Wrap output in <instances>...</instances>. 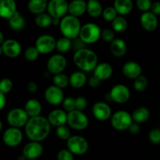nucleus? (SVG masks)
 Masks as SVG:
<instances>
[{
  "instance_id": "nucleus-43",
  "label": "nucleus",
  "mask_w": 160,
  "mask_h": 160,
  "mask_svg": "<svg viewBox=\"0 0 160 160\" xmlns=\"http://www.w3.org/2000/svg\"><path fill=\"white\" fill-rule=\"evenodd\" d=\"M148 139L150 142L155 145L160 144V129L159 128H153L148 134Z\"/></svg>"
},
{
  "instance_id": "nucleus-24",
  "label": "nucleus",
  "mask_w": 160,
  "mask_h": 160,
  "mask_svg": "<svg viewBox=\"0 0 160 160\" xmlns=\"http://www.w3.org/2000/svg\"><path fill=\"white\" fill-rule=\"evenodd\" d=\"M30 118L41 116L42 110V106L40 102L35 98H30L25 102L24 108Z\"/></svg>"
},
{
  "instance_id": "nucleus-15",
  "label": "nucleus",
  "mask_w": 160,
  "mask_h": 160,
  "mask_svg": "<svg viewBox=\"0 0 160 160\" xmlns=\"http://www.w3.org/2000/svg\"><path fill=\"white\" fill-rule=\"evenodd\" d=\"M45 100L48 104L52 106H59V105L62 104L64 99V93L62 89L56 87V85L48 86L45 91L44 93Z\"/></svg>"
},
{
  "instance_id": "nucleus-37",
  "label": "nucleus",
  "mask_w": 160,
  "mask_h": 160,
  "mask_svg": "<svg viewBox=\"0 0 160 160\" xmlns=\"http://www.w3.org/2000/svg\"><path fill=\"white\" fill-rule=\"evenodd\" d=\"M148 87V79L145 76L141 75L139 78L134 80V88L135 91L138 92H142L146 90Z\"/></svg>"
},
{
  "instance_id": "nucleus-54",
  "label": "nucleus",
  "mask_w": 160,
  "mask_h": 160,
  "mask_svg": "<svg viewBox=\"0 0 160 160\" xmlns=\"http://www.w3.org/2000/svg\"><path fill=\"white\" fill-rule=\"evenodd\" d=\"M6 40L4 39V35H3L2 31H0V45H1V44H2Z\"/></svg>"
},
{
  "instance_id": "nucleus-49",
  "label": "nucleus",
  "mask_w": 160,
  "mask_h": 160,
  "mask_svg": "<svg viewBox=\"0 0 160 160\" xmlns=\"http://www.w3.org/2000/svg\"><path fill=\"white\" fill-rule=\"evenodd\" d=\"M100 84H101V81L98 78H97L96 77L94 76V75L92 78H89L88 85L91 88H98L100 85Z\"/></svg>"
},
{
  "instance_id": "nucleus-10",
  "label": "nucleus",
  "mask_w": 160,
  "mask_h": 160,
  "mask_svg": "<svg viewBox=\"0 0 160 160\" xmlns=\"http://www.w3.org/2000/svg\"><path fill=\"white\" fill-rule=\"evenodd\" d=\"M69 3L66 0H49L47 12L52 18L62 19L68 12Z\"/></svg>"
},
{
  "instance_id": "nucleus-16",
  "label": "nucleus",
  "mask_w": 160,
  "mask_h": 160,
  "mask_svg": "<svg viewBox=\"0 0 160 160\" xmlns=\"http://www.w3.org/2000/svg\"><path fill=\"white\" fill-rule=\"evenodd\" d=\"M92 115L97 120L106 121L112 117L111 107L104 102H97L93 105L92 109Z\"/></svg>"
},
{
  "instance_id": "nucleus-21",
  "label": "nucleus",
  "mask_w": 160,
  "mask_h": 160,
  "mask_svg": "<svg viewBox=\"0 0 160 160\" xmlns=\"http://www.w3.org/2000/svg\"><path fill=\"white\" fill-rule=\"evenodd\" d=\"M17 12V3L15 0H0L1 17L9 20Z\"/></svg>"
},
{
  "instance_id": "nucleus-11",
  "label": "nucleus",
  "mask_w": 160,
  "mask_h": 160,
  "mask_svg": "<svg viewBox=\"0 0 160 160\" xmlns=\"http://www.w3.org/2000/svg\"><path fill=\"white\" fill-rule=\"evenodd\" d=\"M67 66V60L62 54H55L50 56L47 61V70L52 74L62 73L66 70Z\"/></svg>"
},
{
  "instance_id": "nucleus-20",
  "label": "nucleus",
  "mask_w": 160,
  "mask_h": 160,
  "mask_svg": "<svg viewBox=\"0 0 160 160\" xmlns=\"http://www.w3.org/2000/svg\"><path fill=\"white\" fill-rule=\"evenodd\" d=\"M47 118L52 126L58 128L67 123V112L64 109H53L49 112Z\"/></svg>"
},
{
  "instance_id": "nucleus-25",
  "label": "nucleus",
  "mask_w": 160,
  "mask_h": 160,
  "mask_svg": "<svg viewBox=\"0 0 160 160\" xmlns=\"http://www.w3.org/2000/svg\"><path fill=\"white\" fill-rule=\"evenodd\" d=\"M110 52L115 57L121 58L127 53L128 46L127 44L123 39L115 38L110 43Z\"/></svg>"
},
{
  "instance_id": "nucleus-52",
  "label": "nucleus",
  "mask_w": 160,
  "mask_h": 160,
  "mask_svg": "<svg viewBox=\"0 0 160 160\" xmlns=\"http://www.w3.org/2000/svg\"><path fill=\"white\" fill-rule=\"evenodd\" d=\"M6 104V96L5 94L0 92V109L2 110Z\"/></svg>"
},
{
  "instance_id": "nucleus-19",
  "label": "nucleus",
  "mask_w": 160,
  "mask_h": 160,
  "mask_svg": "<svg viewBox=\"0 0 160 160\" xmlns=\"http://www.w3.org/2000/svg\"><path fill=\"white\" fill-rule=\"evenodd\" d=\"M140 23L142 28L148 32L154 31L157 28L159 21L157 16L153 14L151 11L145 12L142 14L140 18Z\"/></svg>"
},
{
  "instance_id": "nucleus-9",
  "label": "nucleus",
  "mask_w": 160,
  "mask_h": 160,
  "mask_svg": "<svg viewBox=\"0 0 160 160\" xmlns=\"http://www.w3.org/2000/svg\"><path fill=\"white\" fill-rule=\"evenodd\" d=\"M56 42L54 37L51 34H45L39 36L35 41L34 46L37 48L40 54H49L56 48Z\"/></svg>"
},
{
  "instance_id": "nucleus-33",
  "label": "nucleus",
  "mask_w": 160,
  "mask_h": 160,
  "mask_svg": "<svg viewBox=\"0 0 160 160\" xmlns=\"http://www.w3.org/2000/svg\"><path fill=\"white\" fill-rule=\"evenodd\" d=\"M128 20L123 16H117V18L112 22V28L115 32L123 33L128 28Z\"/></svg>"
},
{
  "instance_id": "nucleus-39",
  "label": "nucleus",
  "mask_w": 160,
  "mask_h": 160,
  "mask_svg": "<svg viewBox=\"0 0 160 160\" xmlns=\"http://www.w3.org/2000/svg\"><path fill=\"white\" fill-rule=\"evenodd\" d=\"M56 136H57L59 139H61V140L67 141L70 137H71L70 130V128H69V127H67V125H62V126L56 128Z\"/></svg>"
},
{
  "instance_id": "nucleus-45",
  "label": "nucleus",
  "mask_w": 160,
  "mask_h": 160,
  "mask_svg": "<svg viewBox=\"0 0 160 160\" xmlns=\"http://www.w3.org/2000/svg\"><path fill=\"white\" fill-rule=\"evenodd\" d=\"M57 160H74V155L68 149H62L56 156Z\"/></svg>"
},
{
  "instance_id": "nucleus-30",
  "label": "nucleus",
  "mask_w": 160,
  "mask_h": 160,
  "mask_svg": "<svg viewBox=\"0 0 160 160\" xmlns=\"http://www.w3.org/2000/svg\"><path fill=\"white\" fill-rule=\"evenodd\" d=\"M133 121L138 123H145L150 118V111L148 108L140 106L137 108L132 113Z\"/></svg>"
},
{
  "instance_id": "nucleus-40",
  "label": "nucleus",
  "mask_w": 160,
  "mask_h": 160,
  "mask_svg": "<svg viewBox=\"0 0 160 160\" xmlns=\"http://www.w3.org/2000/svg\"><path fill=\"white\" fill-rule=\"evenodd\" d=\"M12 88H13V83L9 78H3L0 82V92L5 95L9 93L12 91Z\"/></svg>"
},
{
  "instance_id": "nucleus-26",
  "label": "nucleus",
  "mask_w": 160,
  "mask_h": 160,
  "mask_svg": "<svg viewBox=\"0 0 160 160\" xmlns=\"http://www.w3.org/2000/svg\"><path fill=\"white\" fill-rule=\"evenodd\" d=\"M88 82L85 73L81 70H78L71 73L70 76V85L73 88L80 89L84 87Z\"/></svg>"
},
{
  "instance_id": "nucleus-46",
  "label": "nucleus",
  "mask_w": 160,
  "mask_h": 160,
  "mask_svg": "<svg viewBox=\"0 0 160 160\" xmlns=\"http://www.w3.org/2000/svg\"><path fill=\"white\" fill-rule=\"evenodd\" d=\"M76 100V109L84 111L88 106V100L84 96H78L75 98Z\"/></svg>"
},
{
  "instance_id": "nucleus-6",
  "label": "nucleus",
  "mask_w": 160,
  "mask_h": 160,
  "mask_svg": "<svg viewBox=\"0 0 160 160\" xmlns=\"http://www.w3.org/2000/svg\"><path fill=\"white\" fill-rule=\"evenodd\" d=\"M67 147L75 156H82L88 151L89 143L83 136L73 135L67 141Z\"/></svg>"
},
{
  "instance_id": "nucleus-17",
  "label": "nucleus",
  "mask_w": 160,
  "mask_h": 160,
  "mask_svg": "<svg viewBox=\"0 0 160 160\" xmlns=\"http://www.w3.org/2000/svg\"><path fill=\"white\" fill-rule=\"evenodd\" d=\"M44 152V147L41 142H30L27 143L22 150V155L28 160H34L42 156Z\"/></svg>"
},
{
  "instance_id": "nucleus-44",
  "label": "nucleus",
  "mask_w": 160,
  "mask_h": 160,
  "mask_svg": "<svg viewBox=\"0 0 160 160\" xmlns=\"http://www.w3.org/2000/svg\"><path fill=\"white\" fill-rule=\"evenodd\" d=\"M136 5L141 11L145 12L150 11L152 2L151 0H137Z\"/></svg>"
},
{
  "instance_id": "nucleus-27",
  "label": "nucleus",
  "mask_w": 160,
  "mask_h": 160,
  "mask_svg": "<svg viewBox=\"0 0 160 160\" xmlns=\"http://www.w3.org/2000/svg\"><path fill=\"white\" fill-rule=\"evenodd\" d=\"M113 7L119 15L123 17L132 11L134 5L132 0H114Z\"/></svg>"
},
{
  "instance_id": "nucleus-38",
  "label": "nucleus",
  "mask_w": 160,
  "mask_h": 160,
  "mask_svg": "<svg viewBox=\"0 0 160 160\" xmlns=\"http://www.w3.org/2000/svg\"><path fill=\"white\" fill-rule=\"evenodd\" d=\"M102 17L105 20L109 22H112L118 16L117 10L113 6H108L103 9Z\"/></svg>"
},
{
  "instance_id": "nucleus-3",
  "label": "nucleus",
  "mask_w": 160,
  "mask_h": 160,
  "mask_svg": "<svg viewBox=\"0 0 160 160\" xmlns=\"http://www.w3.org/2000/svg\"><path fill=\"white\" fill-rule=\"evenodd\" d=\"M59 30L62 36L70 40L79 38L81 30V23L79 18L71 15H67L61 19Z\"/></svg>"
},
{
  "instance_id": "nucleus-28",
  "label": "nucleus",
  "mask_w": 160,
  "mask_h": 160,
  "mask_svg": "<svg viewBox=\"0 0 160 160\" xmlns=\"http://www.w3.org/2000/svg\"><path fill=\"white\" fill-rule=\"evenodd\" d=\"M48 3V0H29L28 4V10L31 13L39 15L47 10Z\"/></svg>"
},
{
  "instance_id": "nucleus-32",
  "label": "nucleus",
  "mask_w": 160,
  "mask_h": 160,
  "mask_svg": "<svg viewBox=\"0 0 160 160\" xmlns=\"http://www.w3.org/2000/svg\"><path fill=\"white\" fill-rule=\"evenodd\" d=\"M53 18L48 13L43 12L42 14L37 15L35 17V24L41 28H46L52 25Z\"/></svg>"
},
{
  "instance_id": "nucleus-42",
  "label": "nucleus",
  "mask_w": 160,
  "mask_h": 160,
  "mask_svg": "<svg viewBox=\"0 0 160 160\" xmlns=\"http://www.w3.org/2000/svg\"><path fill=\"white\" fill-rule=\"evenodd\" d=\"M101 38L104 42L111 43L115 39V31L112 29H109V28L102 30Z\"/></svg>"
},
{
  "instance_id": "nucleus-35",
  "label": "nucleus",
  "mask_w": 160,
  "mask_h": 160,
  "mask_svg": "<svg viewBox=\"0 0 160 160\" xmlns=\"http://www.w3.org/2000/svg\"><path fill=\"white\" fill-rule=\"evenodd\" d=\"M72 48V40L62 37L58 39L56 42V49L60 53H66Z\"/></svg>"
},
{
  "instance_id": "nucleus-12",
  "label": "nucleus",
  "mask_w": 160,
  "mask_h": 160,
  "mask_svg": "<svg viewBox=\"0 0 160 160\" xmlns=\"http://www.w3.org/2000/svg\"><path fill=\"white\" fill-rule=\"evenodd\" d=\"M112 101L118 104L126 103L131 98V92L128 87L123 84H117L109 92Z\"/></svg>"
},
{
  "instance_id": "nucleus-36",
  "label": "nucleus",
  "mask_w": 160,
  "mask_h": 160,
  "mask_svg": "<svg viewBox=\"0 0 160 160\" xmlns=\"http://www.w3.org/2000/svg\"><path fill=\"white\" fill-rule=\"evenodd\" d=\"M24 58L29 62H34L38 59L40 52L35 46H30L26 48L24 52Z\"/></svg>"
},
{
  "instance_id": "nucleus-4",
  "label": "nucleus",
  "mask_w": 160,
  "mask_h": 160,
  "mask_svg": "<svg viewBox=\"0 0 160 160\" xmlns=\"http://www.w3.org/2000/svg\"><path fill=\"white\" fill-rule=\"evenodd\" d=\"M102 30L98 24L95 23H87L82 25L79 38L86 44H95L101 38Z\"/></svg>"
},
{
  "instance_id": "nucleus-57",
  "label": "nucleus",
  "mask_w": 160,
  "mask_h": 160,
  "mask_svg": "<svg viewBox=\"0 0 160 160\" xmlns=\"http://www.w3.org/2000/svg\"><path fill=\"white\" fill-rule=\"evenodd\" d=\"M84 1H87V0H84Z\"/></svg>"
},
{
  "instance_id": "nucleus-18",
  "label": "nucleus",
  "mask_w": 160,
  "mask_h": 160,
  "mask_svg": "<svg viewBox=\"0 0 160 160\" xmlns=\"http://www.w3.org/2000/svg\"><path fill=\"white\" fill-rule=\"evenodd\" d=\"M122 72L126 78L135 80L142 75V68L138 62L135 61H128L123 64Z\"/></svg>"
},
{
  "instance_id": "nucleus-23",
  "label": "nucleus",
  "mask_w": 160,
  "mask_h": 160,
  "mask_svg": "<svg viewBox=\"0 0 160 160\" xmlns=\"http://www.w3.org/2000/svg\"><path fill=\"white\" fill-rule=\"evenodd\" d=\"M87 12V2L84 0H72L69 3L68 12L70 15L80 17Z\"/></svg>"
},
{
  "instance_id": "nucleus-8",
  "label": "nucleus",
  "mask_w": 160,
  "mask_h": 160,
  "mask_svg": "<svg viewBox=\"0 0 160 160\" xmlns=\"http://www.w3.org/2000/svg\"><path fill=\"white\" fill-rule=\"evenodd\" d=\"M29 119V116L25 109L22 108H14L9 110L6 116V120L9 126L17 128L26 126Z\"/></svg>"
},
{
  "instance_id": "nucleus-53",
  "label": "nucleus",
  "mask_w": 160,
  "mask_h": 160,
  "mask_svg": "<svg viewBox=\"0 0 160 160\" xmlns=\"http://www.w3.org/2000/svg\"><path fill=\"white\" fill-rule=\"evenodd\" d=\"M61 22V19H57V18H53L52 20V25L54 26H59Z\"/></svg>"
},
{
  "instance_id": "nucleus-31",
  "label": "nucleus",
  "mask_w": 160,
  "mask_h": 160,
  "mask_svg": "<svg viewBox=\"0 0 160 160\" xmlns=\"http://www.w3.org/2000/svg\"><path fill=\"white\" fill-rule=\"evenodd\" d=\"M87 12L89 16L94 18L102 15L103 9L98 0H88L87 2Z\"/></svg>"
},
{
  "instance_id": "nucleus-47",
  "label": "nucleus",
  "mask_w": 160,
  "mask_h": 160,
  "mask_svg": "<svg viewBox=\"0 0 160 160\" xmlns=\"http://www.w3.org/2000/svg\"><path fill=\"white\" fill-rule=\"evenodd\" d=\"M85 45L86 44L80 38H78L74 40H72V48H74L75 52L84 48H85Z\"/></svg>"
},
{
  "instance_id": "nucleus-51",
  "label": "nucleus",
  "mask_w": 160,
  "mask_h": 160,
  "mask_svg": "<svg viewBox=\"0 0 160 160\" xmlns=\"http://www.w3.org/2000/svg\"><path fill=\"white\" fill-rule=\"evenodd\" d=\"M150 11L156 16L160 15V2H154L152 3V5Z\"/></svg>"
},
{
  "instance_id": "nucleus-41",
  "label": "nucleus",
  "mask_w": 160,
  "mask_h": 160,
  "mask_svg": "<svg viewBox=\"0 0 160 160\" xmlns=\"http://www.w3.org/2000/svg\"><path fill=\"white\" fill-rule=\"evenodd\" d=\"M62 107L64 110L70 112L76 109V100L73 97H67L62 102Z\"/></svg>"
},
{
  "instance_id": "nucleus-48",
  "label": "nucleus",
  "mask_w": 160,
  "mask_h": 160,
  "mask_svg": "<svg viewBox=\"0 0 160 160\" xmlns=\"http://www.w3.org/2000/svg\"><path fill=\"white\" fill-rule=\"evenodd\" d=\"M128 130V131L131 133V134H137L140 132L141 127H140V125H139V123H135V122H133Z\"/></svg>"
},
{
  "instance_id": "nucleus-58",
  "label": "nucleus",
  "mask_w": 160,
  "mask_h": 160,
  "mask_svg": "<svg viewBox=\"0 0 160 160\" xmlns=\"http://www.w3.org/2000/svg\"><path fill=\"white\" fill-rule=\"evenodd\" d=\"M159 129H160V126H159Z\"/></svg>"
},
{
  "instance_id": "nucleus-5",
  "label": "nucleus",
  "mask_w": 160,
  "mask_h": 160,
  "mask_svg": "<svg viewBox=\"0 0 160 160\" xmlns=\"http://www.w3.org/2000/svg\"><path fill=\"white\" fill-rule=\"evenodd\" d=\"M67 124L72 129L76 131H83L88 127V117L83 111L75 109L67 112Z\"/></svg>"
},
{
  "instance_id": "nucleus-13",
  "label": "nucleus",
  "mask_w": 160,
  "mask_h": 160,
  "mask_svg": "<svg viewBox=\"0 0 160 160\" xmlns=\"http://www.w3.org/2000/svg\"><path fill=\"white\" fill-rule=\"evenodd\" d=\"M22 51V47L20 42L15 39H6L0 45V52L6 57L14 59L18 57Z\"/></svg>"
},
{
  "instance_id": "nucleus-55",
  "label": "nucleus",
  "mask_w": 160,
  "mask_h": 160,
  "mask_svg": "<svg viewBox=\"0 0 160 160\" xmlns=\"http://www.w3.org/2000/svg\"><path fill=\"white\" fill-rule=\"evenodd\" d=\"M17 160H28V159L23 155H21V156H20L17 158Z\"/></svg>"
},
{
  "instance_id": "nucleus-56",
  "label": "nucleus",
  "mask_w": 160,
  "mask_h": 160,
  "mask_svg": "<svg viewBox=\"0 0 160 160\" xmlns=\"http://www.w3.org/2000/svg\"><path fill=\"white\" fill-rule=\"evenodd\" d=\"M0 131H2V122L0 121Z\"/></svg>"
},
{
  "instance_id": "nucleus-1",
  "label": "nucleus",
  "mask_w": 160,
  "mask_h": 160,
  "mask_svg": "<svg viewBox=\"0 0 160 160\" xmlns=\"http://www.w3.org/2000/svg\"><path fill=\"white\" fill-rule=\"evenodd\" d=\"M51 126L46 117L42 116L31 117L25 126V134L31 142H41L48 137Z\"/></svg>"
},
{
  "instance_id": "nucleus-29",
  "label": "nucleus",
  "mask_w": 160,
  "mask_h": 160,
  "mask_svg": "<svg viewBox=\"0 0 160 160\" xmlns=\"http://www.w3.org/2000/svg\"><path fill=\"white\" fill-rule=\"evenodd\" d=\"M9 25L12 30L15 31H20L26 26V20L17 11L9 20Z\"/></svg>"
},
{
  "instance_id": "nucleus-22",
  "label": "nucleus",
  "mask_w": 160,
  "mask_h": 160,
  "mask_svg": "<svg viewBox=\"0 0 160 160\" xmlns=\"http://www.w3.org/2000/svg\"><path fill=\"white\" fill-rule=\"evenodd\" d=\"M93 73L94 76L98 78L101 81H106L112 76L113 68L109 62H100L96 66Z\"/></svg>"
},
{
  "instance_id": "nucleus-2",
  "label": "nucleus",
  "mask_w": 160,
  "mask_h": 160,
  "mask_svg": "<svg viewBox=\"0 0 160 160\" xmlns=\"http://www.w3.org/2000/svg\"><path fill=\"white\" fill-rule=\"evenodd\" d=\"M73 61L76 67L84 73L94 71L98 64L96 53L87 48L75 52L73 56Z\"/></svg>"
},
{
  "instance_id": "nucleus-50",
  "label": "nucleus",
  "mask_w": 160,
  "mask_h": 160,
  "mask_svg": "<svg viewBox=\"0 0 160 160\" xmlns=\"http://www.w3.org/2000/svg\"><path fill=\"white\" fill-rule=\"evenodd\" d=\"M27 88H28V92H29L30 93H32V94L36 93L38 89V86L37 83L34 82V81H30L29 82H28Z\"/></svg>"
},
{
  "instance_id": "nucleus-34",
  "label": "nucleus",
  "mask_w": 160,
  "mask_h": 160,
  "mask_svg": "<svg viewBox=\"0 0 160 160\" xmlns=\"http://www.w3.org/2000/svg\"><path fill=\"white\" fill-rule=\"evenodd\" d=\"M53 84L56 87L61 89H64L68 87L70 84V77L67 76L65 73H59L53 77Z\"/></svg>"
},
{
  "instance_id": "nucleus-7",
  "label": "nucleus",
  "mask_w": 160,
  "mask_h": 160,
  "mask_svg": "<svg viewBox=\"0 0 160 160\" xmlns=\"http://www.w3.org/2000/svg\"><path fill=\"white\" fill-rule=\"evenodd\" d=\"M111 125L117 131H125L133 123L132 115L126 110H118L112 114L110 119Z\"/></svg>"
},
{
  "instance_id": "nucleus-14",
  "label": "nucleus",
  "mask_w": 160,
  "mask_h": 160,
  "mask_svg": "<svg viewBox=\"0 0 160 160\" xmlns=\"http://www.w3.org/2000/svg\"><path fill=\"white\" fill-rule=\"evenodd\" d=\"M3 142L9 147H17L23 141V133L20 128H7L3 132L2 134Z\"/></svg>"
}]
</instances>
